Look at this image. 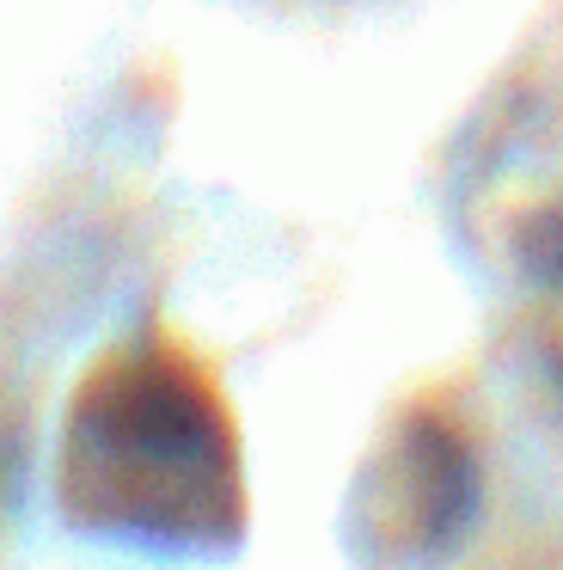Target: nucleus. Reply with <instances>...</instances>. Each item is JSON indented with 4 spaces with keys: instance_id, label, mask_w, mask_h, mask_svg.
<instances>
[{
    "instance_id": "obj_1",
    "label": "nucleus",
    "mask_w": 563,
    "mask_h": 570,
    "mask_svg": "<svg viewBox=\"0 0 563 570\" xmlns=\"http://www.w3.org/2000/svg\"><path fill=\"white\" fill-rule=\"evenodd\" d=\"M61 515L159 552L245 533L239 435L215 381L166 344L110 350L80 381L56 460Z\"/></svg>"
}]
</instances>
